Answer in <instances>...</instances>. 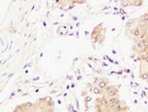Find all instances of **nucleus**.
<instances>
[{"label":"nucleus","mask_w":148,"mask_h":112,"mask_svg":"<svg viewBox=\"0 0 148 112\" xmlns=\"http://www.w3.org/2000/svg\"><path fill=\"white\" fill-rule=\"evenodd\" d=\"M145 0H119V3L122 7H140L144 4Z\"/></svg>","instance_id":"0eeeda50"},{"label":"nucleus","mask_w":148,"mask_h":112,"mask_svg":"<svg viewBox=\"0 0 148 112\" xmlns=\"http://www.w3.org/2000/svg\"><path fill=\"white\" fill-rule=\"evenodd\" d=\"M90 38H91L92 45H93L94 47H96V45H103L106 38V30L102 22L97 24L93 28V30L91 32V36H90Z\"/></svg>","instance_id":"7ed1b4c3"},{"label":"nucleus","mask_w":148,"mask_h":112,"mask_svg":"<svg viewBox=\"0 0 148 112\" xmlns=\"http://www.w3.org/2000/svg\"><path fill=\"white\" fill-rule=\"evenodd\" d=\"M135 56L139 62V78L148 85V45Z\"/></svg>","instance_id":"f03ea898"},{"label":"nucleus","mask_w":148,"mask_h":112,"mask_svg":"<svg viewBox=\"0 0 148 112\" xmlns=\"http://www.w3.org/2000/svg\"><path fill=\"white\" fill-rule=\"evenodd\" d=\"M93 84L95 85V86H97L99 89H101V91H102L104 88H106L110 83H109V80H108L107 78H103V77H102V78H95L94 79Z\"/></svg>","instance_id":"6e6552de"},{"label":"nucleus","mask_w":148,"mask_h":112,"mask_svg":"<svg viewBox=\"0 0 148 112\" xmlns=\"http://www.w3.org/2000/svg\"><path fill=\"white\" fill-rule=\"evenodd\" d=\"M146 12H147V13H148V10H147V11H146Z\"/></svg>","instance_id":"1a4fd4ad"},{"label":"nucleus","mask_w":148,"mask_h":112,"mask_svg":"<svg viewBox=\"0 0 148 112\" xmlns=\"http://www.w3.org/2000/svg\"><path fill=\"white\" fill-rule=\"evenodd\" d=\"M34 103L38 112H55V102L51 97H40Z\"/></svg>","instance_id":"20e7f679"},{"label":"nucleus","mask_w":148,"mask_h":112,"mask_svg":"<svg viewBox=\"0 0 148 112\" xmlns=\"http://www.w3.org/2000/svg\"><path fill=\"white\" fill-rule=\"evenodd\" d=\"M101 96L103 97H114L119 96V87L115 86V85L109 84L106 88L102 90Z\"/></svg>","instance_id":"423d86ee"},{"label":"nucleus","mask_w":148,"mask_h":112,"mask_svg":"<svg viewBox=\"0 0 148 112\" xmlns=\"http://www.w3.org/2000/svg\"><path fill=\"white\" fill-rule=\"evenodd\" d=\"M86 1L87 0H56V3L60 10L69 11V10H72L78 4L86 3Z\"/></svg>","instance_id":"39448f33"},{"label":"nucleus","mask_w":148,"mask_h":112,"mask_svg":"<svg viewBox=\"0 0 148 112\" xmlns=\"http://www.w3.org/2000/svg\"><path fill=\"white\" fill-rule=\"evenodd\" d=\"M125 36L132 43L139 41H148V13L131 18L125 24Z\"/></svg>","instance_id":"f257e3e1"}]
</instances>
